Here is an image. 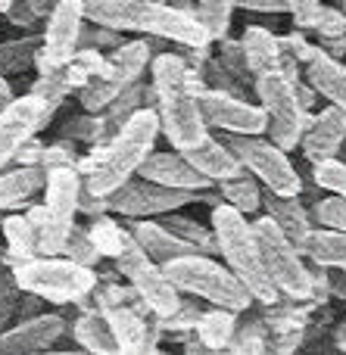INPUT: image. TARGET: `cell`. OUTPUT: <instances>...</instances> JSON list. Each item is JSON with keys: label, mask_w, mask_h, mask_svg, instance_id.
Wrapping results in <instances>:
<instances>
[{"label": "cell", "mask_w": 346, "mask_h": 355, "mask_svg": "<svg viewBox=\"0 0 346 355\" xmlns=\"http://www.w3.org/2000/svg\"><path fill=\"white\" fill-rule=\"evenodd\" d=\"M3 237H6V246H10V256L16 262L37 256V231L28 221V215H6Z\"/></svg>", "instance_id": "31"}, {"label": "cell", "mask_w": 346, "mask_h": 355, "mask_svg": "<svg viewBox=\"0 0 346 355\" xmlns=\"http://www.w3.org/2000/svg\"><path fill=\"white\" fill-rule=\"evenodd\" d=\"M81 28H85V6L81 0H56V6L47 12V28L41 35V50L35 62L37 72L47 75L53 69H62L78 53Z\"/></svg>", "instance_id": "13"}, {"label": "cell", "mask_w": 346, "mask_h": 355, "mask_svg": "<svg viewBox=\"0 0 346 355\" xmlns=\"http://www.w3.org/2000/svg\"><path fill=\"white\" fill-rule=\"evenodd\" d=\"M168 275V281L187 296L206 300L209 306H222L231 312H247L253 306V293L247 290V284L228 268V265L216 262L212 252H187L172 262L162 265Z\"/></svg>", "instance_id": "4"}, {"label": "cell", "mask_w": 346, "mask_h": 355, "mask_svg": "<svg viewBox=\"0 0 346 355\" xmlns=\"http://www.w3.org/2000/svg\"><path fill=\"white\" fill-rule=\"evenodd\" d=\"M131 237H135L137 246L159 265L172 262V259H178V256H187V252H197L191 243L175 237L162 221H153V218H131Z\"/></svg>", "instance_id": "22"}, {"label": "cell", "mask_w": 346, "mask_h": 355, "mask_svg": "<svg viewBox=\"0 0 346 355\" xmlns=\"http://www.w3.org/2000/svg\"><path fill=\"white\" fill-rule=\"evenodd\" d=\"M237 315L241 312H231L222 306H212L209 312L200 315L193 331H197L200 343L206 346V352H228V343L237 331Z\"/></svg>", "instance_id": "27"}, {"label": "cell", "mask_w": 346, "mask_h": 355, "mask_svg": "<svg viewBox=\"0 0 346 355\" xmlns=\"http://www.w3.org/2000/svg\"><path fill=\"white\" fill-rule=\"evenodd\" d=\"M312 50H315V47H312V44L306 41L303 35H284V37H281V56H287V60H297L300 66L309 60Z\"/></svg>", "instance_id": "46"}, {"label": "cell", "mask_w": 346, "mask_h": 355, "mask_svg": "<svg viewBox=\"0 0 346 355\" xmlns=\"http://www.w3.org/2000/svg\"><path fill=\"white\" fill-rule=\"evenodd\" d=\"M181 153L191 159V166L197 168L200 175L209 178L212 184L228 181V178H237V175L247 172V168L241 166V159L234 156V150H231L228 144H218L212 135H206L203 141L197 144V147L181 150Z\"/></svg>", "instance_id": "21"}, {"label": "cell", "mask_w": 346, "mask_h": 355, "mask_svg": "<svg viewBox=\"0 0 346 355\" xmlns=\"http://www.w3.org/2000/svg\"><path fill=\"white\" fill-rule=\"evenodd\" d=\"M125 31H141L147 37L175 41L181 47H209L212 35L193 10H178L162 0H128Z\"/></svg>", "instance_id": "9"}, {"label": "cell", "mask_w": 346, "mask_h": 355, "mask_svg": "<svg viewBox=\"0 0 346 355\" xmlns=\"http://www.w3.org/2000/svg\"><path fill=\"white\" fill-rule=\"evenodd\" d=\"M44 168H56V166H72V153H69L62 144H56V147H47L44 150V159H41Z\"/></svg>", "instance_id": "48"}, {"label": "cell", "mask_w": 346, "mask_h": 355, "mask_svg": "<svg viewBox=\"0 0 346 355\" xmlns=\"http://www.w3.org/2000/svg\"><path fill=\"white\" fill-rule=\"evenodd\" d=\"M72 91V78H69V69H53V72L41 75V78L35 81V87H31V94L41 100H47L50 106H60V100L66 97V94Z\"/></svg>", "instance_id": "38"}, {"label": "cell", "mask_w": 346, "mask_h": 355, "mask_svg": "<svg viewBox=\"0 0 346 355\" xmlns=\"http://www.w3.org/2000/svg\"><path fill=\"white\" fill-rule=\"evenodd\" d=\"M303 69H306V81L318 91V97L346 110V66L337 56H331L325 47H315L309 53V60L303 62Z\"/></svg>", "instance_id": "20"}, {"label": "cell", "mask_w": 346, "mask_h": 355, "mask_svg": "<svg viewBox=\"0 0 346 355\" xmlns=\"http://www.w3.org/2000/svg\"><path fill=\"white\" fill-rule=\"evenodd\" d=\"M72 334L85 352H97V355H116L119 352V343H116V337H112V327H110V321H106L103 312L81 315V318L75 321Z\"/></svg>", "instance_id": "28"}, {"label": "cell", "mask_w": 346, "mask_h": 355, "mask_svg": "<svg viewBox=\"0 0 346 355\" xmlns=\"http://www.w3.org/2000/svg\"><path fill=\"white\" fill-rule=\"evenodd\" d=\"M19 300H22V290H19L12 271H10V275H0V331H3V327L16 318Z\"/></svg>", "instance_id": "43"}, {"label": "cell", "mask_w": 346, "mask_h": 355, "mask_svg": "<svg viewBox=\"0 0 346 355\" xmlns=\"http://www.w3.org/2000/svg\"><path fill=\"white\" fill-rule=\"evenodd\" d=\"M87 231H91L97 250L103 252V256H110V259H116L119 252H122L125 240L131 237V231H122V227H119L112 218H106V215H94V225L87 227Z\"/></svg>", "instance_id": "33"}, {"label": "cell", "mask_w": 346, "mask_h": 355, "mask_svg": "<svg viewBox=\"0 0 346 355\" xmlns=\"http://www.w3.org/2000/svg\"><path fill=\"white\" fill-rule=\"evenodd\" d=\"M337 6H340V10H343V12H346V0H340V3H337Z\"/></svg>", "instance_id": "51"}, {"label": "cell", "mask_w": 346, "mask_h": 355, "mask_svg": "<svg viewBox=\"0 0 346 355\" xmlns=\"http://www.w3.org/2000/svg\"><path fill=\"white\" fill-rule=\"evenodd\" d=\"M106 321L112 327V337L119 343V352L125 355H141V352H153L156 349V331L147 327L141 309L135 302H112L103 309Z\"/></svg>", "instance_id": "19"}, {"label": "cell", "mask_w": 346, "mask_h": 355, "mask_svg": "<svg viewBox=\"0 0 346 355\" xmlns=\"http://www.w3.org/2000/svg\"><path fill=\"white\" fill-rule=\"evenodd\" d=\"M10 100H16V97H12L10 81H6V78H3V72H0V110H3V106L10 103Z\"/></svg>", "instance_id": "49"}, {"label": "cell", "mask_w": 346, "mask_h": 355, "mask_svg": "<svg viewBox=\"0 0 346 355\" xmlns=\"http://www.w3.org/2000/svg\"><path fill=\"white\" fill-rule=\"evenodd\" d=\"M312 181L322 190H328V193L346 196V162L337 159V156L312 162Z\"/></svg>", "instance_id": "37"}, {"label": "cell", "mask_w": 346, "mask_h": 355, "mask_svg": "<svg viewBox=\"0 0 346 355\" xmlns=\"http://www.w3.org/2000/svg\"><path fill=\"white\" fill-rule=\"evenodd\" d=\"M47 184V168L37 166H19L12 172H0V209H16L22 202L35 200L37 193H44Z\"/></svg>", "instance_id": "24"}, {"label": "cell", "mask_w": 346, "mask_h": 355, "mask_svg": "<svg viewBox=\"0 0 346 355\" xmlns=\"http://www.w3.org/2000/svg\"><path fill=\"white\" fill-rule=\"evenodd\" d=\"M53 110L56 106H50L47 100L35 97V94L10 100V103L0 110V168L10 166V162L16 159L19 147L50 122Z\"/></svg>", "instance_id": "15"}, {"label": "cell", "mask_w": 346, "mask_h": 355, "mask_svg": "<svg viewBox=\"0 0 346 355\" xmlns=\"http://www.w3.org/2000/svg\"><path fill=\"white\" fill-rule=\"evenodd\" d=\"M62 256L72 259V262H78V265L94 268V265L103 259V252L97 250V243H94V237H91V231H87V227L75 225L72 234H69V240H66V246H62Z\"/></svg>", "instance_id": "36"}, {"label": "cell", "mask_w": 346, "mask_h": 355, "mask_svg": "<svg viewBox=\"0 0 346 355\" xmlns=\"http://www.w3.org/2000/svg\"><path fill=\"white\" fill-rule=\"evenodd\" d=\"M266 327L259 321H247V324H237L234 337L228 343V352H266Z\"/></svg>", "instance_id": "40"}, {"label": "cell", "mask_w": 346, "mask_h": 355, "mask_svg": "<svg viewBox=\"0 0 346 355\" xmlns=\"http://www.w3.org/2000/svg\"><path fill=\"white\" fill-rule=\"evenodd\" d=\"M218 62H222V66L228 69V72L234 75L237 81H247V78H253V72H250V66H247V56H243L241 41H228V37H222V50H218Z\"/></svg>", "instance_id": "41"}, {"label": "cell", "mask_w": 346, "mask_h": 355, "mask_svg": "<svg viewBox=\"0 0 346 355\" xmlns=\"http://www.w3.org/2000/svg\"><path fill=\"white\" fill-rule=\"evenodd\" d=\"M262 206H266L268 218H272L275 225L300 246V252H303L306 240H309V234H312V218H309V212H306V206L300 202V196H281V193L266 190Z\"/></svg>", "instance_id": "23"}, {"label": "cell", "mask_w": 346, "mask_h": 355, "mask_svg": "<svg viewBox=\"0 0 346 355\" xmlns=\"http://www.w3.org/2000/svg\"><path fill=\"white\" fill-rule=\"evenodd\" d=\"M153 53H150V41H128V44H119V47L110 50L106 56V69L103 75L112 78L119 87L131 85V81H141L144 69L150 66Z\"/></svg>", "instance_id": "25"}, {"label": "cell", "mask_w": 346, "mask_h": 355, "mask_svg": "<svg viewBox=\"0 0 346 355\" xmlns=\"http://www.w3.org/2000/svg\"><path fill=\"white\" fill-rule=\"evenodd\" d=\"M234 10H237V0H197V16L209 28L212 41H222L228 35Z\"/></svg>", "instance_id": "32"}, {"label": "cell", "mask_w": 346, "mask_h": 355, "mask_svg": "<svg viewBox=\"0 0 346 355\" xmlns=\"http://www.w3.org/2000/svg\"><path fill=\"white\" fill-rule=\"evenodd\" d=\"M322 0H287V16L297 22V28H315Z\"/></svg>", "instance_id": "44"}, {"label": "cell", "mask_w": 346, "mask_h": 355, "mask_svg": "<svg viewBox=\"0 0 346 355\" xmlns=\"http://www.w3.org/2000/svg\"><path fill=\"white\" fill-rule=\"evenodd\" d=\"M159 112L156 106H141L116 135L110 137L103 156L94 166H87V187L100 196H110L116 187H122L125 181L137 175V168L144 166L150 153L156 147L159 137Z\"/></svg>", "instance_id": "2"}, {"label": "cell", "mask_w": 346, "mask_h": 355, "mask_svg": "<svg viewBox=\"0 0 346 355\" xmlns=\"http://www.w3.org/2000/svg\"><path fill=\"white\" fill-rule=\"evenodd\" d=\"M237 6L250 12H275V16L287 12V0H237Z\"/></svg>", "instance_id": "47"}, {"label": "cell", "mask_w": 346, "mask_h": 355, "mask_svg": "<svg viewBox=\"0 0 346 355\" xmlns=\"http://www.w3.org/2000/svg\"><path fill=\"white\" fill-rule=\"evenodd\" d=\"M12 277H16L22 293H35L56 306H69V302H81L97 290V271L78 265L72 259L60 256H31L12 265Z\"/></svg>", "instance_id": "5"}, {"label": "cell", "mask_w": 346, "mask_h": 355, "mask_svg": "<svg viewBox=\"0 0 346 355\" xmlns=\"http://www.w3.org/2000/svg\"><path fill=\"white\" fill-rule=\"evenodd\" d=\"M253 91L259 97V106L268 116V131L266 135L278 144L281 150H297L300 141L306 135V125H309V110L300 103L297 97V85L287 78L284 72H266L253 81Z\"/></svg>", "instance_id": "8"}, {"label": "cell", "mask_w": 346, "mask_h": 355, "mask_svg": "<svg viewBox=\"0 0 346 355\" xmlns=\"http://www.w3.org/2000/svg\"><path fill=\"white\" fill-rule=\"evenodd\" d=\"M228 144L241 166L272 193L281 196H300L303 193V178L297 166L287 159V150H281L268 135H228Z\"/></svg>", "instance_id": "10"}, {"label": "cell", "mask_w": 346, "mask_h": 355, "mask_svg": "<svg viewBox=\"0 0 346 355\" xmlns=\"http://www.w3.org/2000/svg\"><path fill=\"white\" fill-rule=\"evenodd\" d=\"M119 44H122V31L119 28H110V25H100V22L85 19L78 50L81 47H87V50H112V47H119Z\"/></svg>", "instance_id": "39"}, {"label": "cell", "mask_w": 346, "mask_h": 355, "mask_svg": "<svg viewBox=\"0 0 346 355\" xmlns=\"http://www.w3.org/2000/svg\"><path fill=\"white\" fill-rule=\"evenodd\" d=\"M315 218L318 225H331V227H340V231H346V196H325V200L315 202Z\"/></svg>", "instance_id": "42"}, {"label": "cell", "mask_w": 346, "mask_h": 355, "mask_svg": "<svg viewBox=\"0 0 346 355\" xmlns=\"http://www.w3.org/2000/svg\"><path fill=\"white\" fill-rule=\"evenodd\" d=\"M137 175L141 178H150V181H159L166 184V187H178V190H193V193H206V190H212L216 184L209 181L206 175H200L197 168L191 166V159H187L181 150H168V153H150L147 159H144V166L137 168Z\"/></svg>", "instance_id": "17"}, {"label": "cell", "mask_w": 346, "mask_h": 355, "mask_svg": "<svg viewBox=\"0 0 346 355\" xmlns=\"http://www.w3.org/2000/svg\"><path fill=\"white\" fill-rule=\"evenodd\" d=\"M334 340H337V349H343V352H346V321H340V324H337Z\"/></svg>", "instance_id": "50"}, {"label": "cell", "mask_w": 346, "mask_h": 355, "mask_svg": "<svg viewBox=\"0 0 346 355\" xmlns=\"http://www.w3.org/2000/svg\"><path fill=\"white\" fill-rule=\"evenodd\" d=\"M112 262H116L119 275L128 277V284L135 287V293L141 296L144 306H147L153 315H159V318L166 321V318H172V315L178 312L181 290L168 281L166 268H162L159 262H153V259H150L147 252L137 246L135 237L125 240L122 252H119Z\"/></svg>", "instance_id": "11"}, {"label": "cell", "mask_w": 346, "mask_h": 355, "mask_svg": "<svg viewBox=\"0 0 346 355\" xmlns=\"http://www.w3.org/2000/svg\"><path fill=\"white\" fill-rule=\"evenodd\" d=\"M256 237H259L262 262H266L268 275H272L275 287L284 300L293 302H315V281H312V268L303 262L300 246L275 225L268 215L253 221Z\"/></svg>", "instance_id": "6"}, {"label": "cell", "mask_w": 346, "mask_h": 355, "mask_svg": "<svg viewBox=\"0 0 346 355\" xmlns=\"http://www.w3.org/2000/svg\"><path fill=\"white\" fill-rule=\"evenodd\" d=\"M218 193H222L225 202H231L234 209H241L247 215L262 206V184L259 178H253L250 172L228 178V181H218Z\"/></svg>", "instance_id": "29"}, {"label": "cell", "mask_w": 346, "mask_h": 355, "mask_svg": "<svg viewBox=\"0 0 346 355\" xmlns=\"http://www.w3.org/2000/svg\"><path fill=\"white\" fill-rule=\"evenodd\" d=\"M119 91H122V87H119L112 78H106V75H94V78H87L85 85H81L78 100H81V106H85V110L100 112V110H106V106L116 100Z\"/></svg>", "instance_id": "35"}, {"label": "cell", "mask_w": 346, "mask_h": 355, "mask_svg": "<svg viewBox=\"0 0 346 355\" xmlns=\"http://www.w3.org/2000/svg\"><path fill=\"white\" fill-rule=\"evenodd\" d=\"M66 334V321L62 315L53 312H37L31 318H22L19 324L0 331V355H31L44 352Z\"/></svg>", "instance_id": "16"}, {"label": "cell", "mask_w": 346, "mask_h": 355, "mask_svg": "<svg viewBox=\"0 0 346 355\" xmlns=\"http://www.w3.org/2000/svg\"><path fill=\"white\" fill-rule=\"evenodd\" d=\"M159 221L168 227V231L175 234V237H181L184 243H191L197 252H218V243H216V231H212V225H200V221L193 218H184V215H159Z\"/></svg>", "instance_id": "30"}, {"label": "cell", "mask_w": 346, "mask_h": 355, "mask_svg": "<svg viewBox=\"0 0 346 355\" xmlns=\"http://www.w3.org/2000/svg\"><path fill=\"white\" fill-rule=\"evenodd\" d=\"M41 50V37H22V41L0 44V72H22Z\"/></svg>", "instance_id": "34"}, {"label": "cell", "mask_w": 346, "mask_h": 355, "mask_svg": "<svg viewBox=\"0 0 346 355\" xmlns=\"http://www.w3.org/2000/svg\"><path fill=\"white\" fill-rule=\"evenodd\" d=\"M200 112L209 128H218L225 135H266L268 131V116L259 103H247L243 97L209 85L200 91Z\"/></svg>", "instance_id": "14"}, {"label": "cell", "mask_w": 346, "mask_h": 355, "mask_svg": "<svg viewBox=\"0 0 346 355\" xmlns=\"http://www.w3.org/2000/svg\"><path fill=\"white\" fill-rule=\"evenodd\" d=\"M315 31L322 37H340V35H346V12L340 10V6H322L318 22H315Z\"/></svg>", "instance_id": "45"}, {"label": "cell", "mask_w": 346, "mask_h": 355, "mask_svg": "<svg viewBox=\"0 0 346 355\" xmlns=\"http://www.w3.org/2000/svg\"><path fill=\"white\" fill-rule=\"evenodd\" d=\"M209 225L216 231V243L222 252V262L247 284V290L253 293L256 302L268 306L278 300V287H275L272 275H268L266 262H262V250H259V237H256L253 221H247V212L234 209L231 202L212 206Z\"/></svg>", "instance_id": "3"}, {"label": "cell", "mask_w": 346, "mask_h": 355, "mask_svg": "<svg viewBox=\"0 0 346 355\" xmlns=\"http://www.w3.org/2000/svg\"><path fill=\"white\" fill-rule=\"evenodd\" d=\"M243 56H247V66L253 72V81L266 72H278L281 69V37H275L268 28L262 25H250L241 37Z\"/></svg>", "instance_id": "26"}, {"label": "cell", "mask_w": 346, "mask_h": 355, "mask_svg": "<svg viewBox=\"0 0 346 355\" xmlns=\"http://www.w3.org/2000/svg\"><path fill=\"white\" fill-rule=\"evenodd\" d=\"M0 271H3V252H0Z\"/></svg>", "instance_id": "52"}, {"label": "cell", "mask_w": 346, "mask_h": 355, "mask_svg": "<svg viewBox=\"0 0 346 355\" xmlns=\"http://www.w3.org/2000/svg\"><path fill=\"white\" fill-rule=\"evenodd\" d=\"M343 144H346V110L337 103H328L322 112H315L309 119L300 147H303L306 159L318 162L328 159V156H337Z\"/></svg>", "instance_id": "18"}, {"label": "cell", "mask_w": 346, "mask_h": 355, "mask_svg": "<svg viewBox=\"0 0 346 355\" xmlns=\"http://www.w3.org/2000/svg\"><path fill=\"white\" fill-rule=\"evenodd\" d=\"M150 85L156 91V112L159 131L175 150H191L209 135L203 112H200V91L203 81L187 62L184 53H159L150 60Z\"/></svg>", "instance_id": "1"}, {"label": "cell", "mask_w": 346, "mask_h": 355, "mask_svg": "<svg viewBox=\"0 0 346 355\" xmlns=\"http://www.w3.org/2000/svg\"><path fill=\"white\" fill-rule=\"evenodd\" d=\"M81 181L75 166H56L47 168V184H44V221L37 231V252L41 256H62L69 234L75 227V215H78L81 202Z\"/></svg>", "instance_id": "7"}, {"label": "cell", "mask_w": 346, "mask_h": 355, "mask_svg": "<svg viewBox=\"0 0 346 355\" xmlns=\"http://www.w3.org/2000/svg\"><path fill=\"white\" fill-rule=\"evenodd\" d=\"M200 193L193 190H178L166 187L159 181L135 175L131 181H125L122 187H116L106 200H110V212L122 215V218H153V215H168L184 209L187 202H193Z\"/></svg>", "instance_id": "12"}]
</instances>
